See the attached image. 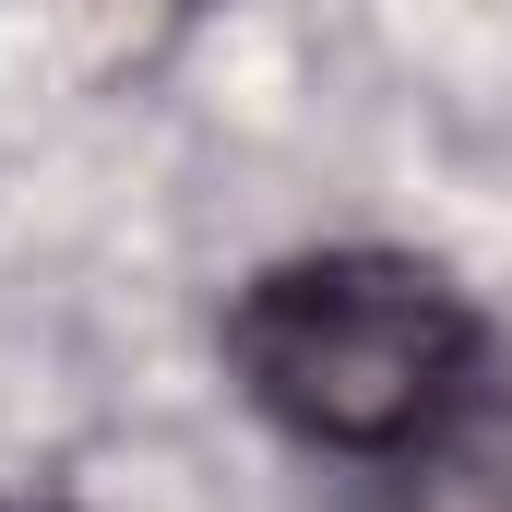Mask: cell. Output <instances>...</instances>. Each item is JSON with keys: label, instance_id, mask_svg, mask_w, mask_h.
I'll list each match as a JSON object with an SVG mask.
<instances>
[{"label": "cell", "instance_id": "cell-1", "mask_svg": "<svg viewBox=\"0 0 512 512\" xmlns=\"http://www.w3.org/2000/svg\"><path fill=\"white\" fill-rule=\"evenodd\" d=\"M227 370L298 453L417 477L512 417L501 322L417 251H286L227 298Z\"/></svg>", "mask_w": 512, "mask_h": 512}]
</instances>
